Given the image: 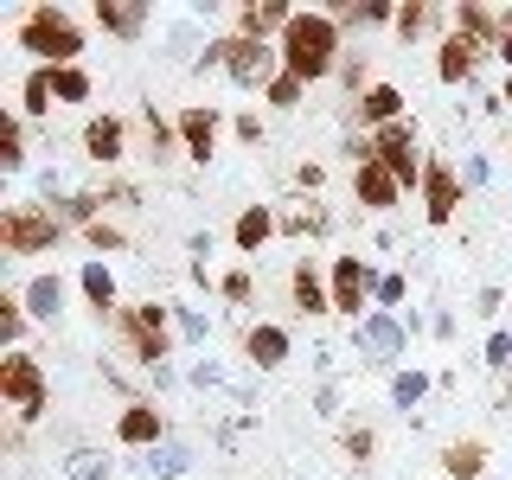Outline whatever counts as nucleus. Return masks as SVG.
Listing matches in <instances>:
<instances>
[{
    "label": "nucleus",
    "mask_w": 512,
    "mask_h": 480,
    "mask_svg": "<svg viewBox=\"0 0 512 480\" xmlns=\"http://www.w3.org/2000/svg\"><path fill=\"white\" fill-rule=\"evenodd\" d=\"M141 122H148V154H154V167H167L173 154H186V148H180V128H173V116H154V109H148Z\"/></svg>",
    "instance_id": "7c9ffc66"
},
{
    "label": "nucleus",
    "mask_w": 512,
    "mask_h": 480,
    "mask_svg": "<svg viewBox=\"0 0 512 480\" xmlns=\"http://www.w3.org/2000/svg\"><path fill=\"white\" fill-rule=\"evenodd\" d=\"M52 103H58V84H52V71H45V64H32V77L20 84V116L32 122V116H45Z\"/></svg>",
    "instance_id": "bb28decb"
},
{
    "label": "nucleus",
    "mask_w": 512,
    "mask_h": 480,
    "mask_svg": "<svg viewBox=\"0 0 512 480\" xmlns=\"http://www.w3.org/2000/svg\"><path fill=\"white\" fill-rule=\"evenodd\" d=\"M20 301H26V314H32V320H58V314H64V276H58V269L32 276V282L20 288Z\"/></svg>",
    "instance_id": "b1692460"
},
{
    "label": "nucleus",
    "mask_w": 512,
    "mask_h": 480,
    "mask_svg": "<svg viewBox=\"0 0 512 480\" xmlns=\"http://www.w3.org/2000/svg\"><path fill=\"white\" fill-rule=\"evenodd\" d=\"M327 282H333V314H346L352 327H359V320L378 308V282L384 276L365 263V256L346 250V256H333V263H327Z\"/></svg>",
    "instance_id": "423d86ee"
},
{
    "label": "nucleus",
    "mask_w": 512,
    "mask_h": 480,
    "mask_svg": "<svg viewBox=\"0 0 512 480\" xmlns=\"http://www.w3.org/2000/svg\"><path fill=\"white\" fill-rule=\"evenodd\" d=\"M487 365H493V372H512V333H506V327L487 340Z\"/></svg>",
    "instance_id": "37998d69"
},
{
    "label": "nucleus",
    "mask_w": 512,
    "mask_h": 480,
    "mask_svg": "<svg viewBox=\"0 0 512 480\" xmlns=\"http://www.w3.org/2000/svg\"><path fill=\"white\" fill-rule=\"evenodd\" d=\"M288 352H295L288 346V327H276V320H256V327L244 333V359L256 365V372H276Z\"/></svg>",
    "instance_id": "aec40b11"
},
{
    "label": "nucleus",
    "mask_w": 512,
    "mask_h": 480,
    "mask_svg": "<svg viewBox=\"0 0 512 480\" xmlns=\"http://www.w3.org/2000/svg\"><path fill=\"white\" fill-rule=\"evenodd\" d=\"M0 167H7V173L26 167V116H20V109L0 116Z\"/></svg>",
    "instance_id": "cd10ccee"
},
{
    "label": "nucleus",
    "mask_w": 512,
    "mask_h": 480,
    "mask_svg": "<svg viewBox=\"0 0 512 480\" xmlns=\"http://www.w3.org/2000/svg\"><path fill=\"white\" fill-rule=\"evenodd\" d=\"M160 58H167V64H192V71H199V58H205L199 32H192V26H173V32H167V45H160Z\"/></svg>",
    "instance_id": "72a5a7b5"
},
{
    "label": "nucleus",
    "mask_w": 512,
    "mask_h": 480,
    "mask_svg": "<svg viewBox=\"0 0 512 480\" xmlns=\"http://www.w3.org/2000/svg\"><path fill=\"white\" fill-rule=\"evenodd\" d=\"M26 301L20 295H0V346H7V352H20V340H26Z\"/></svg>",
    "instance_id": "473e14b6"
},
{
    "label": "nucleus",
    "mask_w": 512,
    "mask_h": 480,
    "mask_svg": "<svg viewBox=\"0 0 512 480\" xmlns=\"http://www.w3.org/2000/svg\"><path fill=\"white\" fill-rule=\"evenodd\" d=\"M352 352H359V359L365 365H397V359H404V352H410V333H404V320H397V314H365L359 320V327H352Z\"/></svg>",
    "instance_id": "1a4fd4ad"
},
{
    "label": "nucleus",
    "mask_w": 512,
    "mask_h": 480,
    "mask_svg": "<svg viewBox=\"0 0 512 480\" xmlns=\"http://www.w3.org/2000/svg\"><path fill=\"white\" fill-rule=\"evenodd\" d=\"M192 384H199V391H212V384H224V372H218L212 359H199V365H192Z\"/></svg>",
    "instance_id": "09e8293b"
},
{
    "label": "nucleus",
    "mask_w": 512,
    "mask_h": 480,
    "mask_svg": "<svg viewBox=\"0 0 512 480\" xmlns=\"http://www.w3.org/2000/svg\"><path fill=\"white\" fill-rule=\"evenodd\" d=\"M58 237H64V224L45 199H20L0 212V250L7 256H45V250H58Z\"/></svg>",
    "instance_id": "20e7f679"
},
{
    "label": "nucleus",
    "mask_w": 512,
    "mask_h": 480,
    "mask_svg": "<svg viewBox=\"0 0 512 480\" xmlns=\"http://www.w3.org/2000/svg\"><path fill=\"white\" fill-rule=\"evenodd\" d=\"M13 45L45 71H64V64L84 58V26H77L71 7H26L20 26H13Z\"/></svg>",
    "instance_id": "f03ea898"
},
{
    "label": "nucleus",
    "mask_w": 512,
    "mask_h": 480,
    "mask_svg": "<svg viewBox=\"0 0 512 480\" xmlns=\"http://www.w3.org/2000/svg\"><path fill=\"white\" fill-rule=\"evenodd\" d=\"M461 186H487V160H480V154L461 160Z\"/></svg>",
    "instance_id": "de8ad7c7"
},
{
    "label": "nucleus",
    "mask_w": 512,
    "mask_h": 480,
    "mask_svg": "<svg viewBox=\"0 0 512 480\" xmlns=\"http://www.w3.org/2000/svg\"><path fill=\"white\" fill-rule=\"evenodd\" d=\"M493 58L512 71V7H506V26H500V45H493Z\"/></svg>",
    "instance_id": "3c124183"
},
{
    "label": "nucleus",
    "mask_w": 512,
    "mask_h": 480,
    "mask_svg": "<svg viewBox=\"0 0 512 480\" xmlns=\"http://www.w3.org/2000/svg\"><path fill=\"white\" fill-rule=\"evenodd\" d=\"M282 231L288 237H327L333 231V212H327V205H295V212H282Z\"/></svg>",
    "instance_id": "c756f323"
},
{
    "label": "nucleus",
    "mask_w": 512,
    "mask_h": 480,
    "mask_svg": "<svg viewBox=\"0 0 512 480\" xmlns=\"http://www.w3.org/2000/svg\"><path fill=\"white\" fill-rule=\"evenodd\" d=\"M295 180H301V192H320V186H327V167H320V160H301Z\"/></svg>",
    "instance_id": "a18cd8bd"
},
{
    "label": "nucleus",
    "mask_w": 512,
    "mask_h": 480,
    "mask_svg": "<svg viewBox=\"0 0 512 480\" xmlns=\"http://www.w3.org/2000/svg\"><path fill=\"white\" fill-rule=\"evenodd\" d=\"M429 391H436V378H429V372H397V378H391V404H397V410H416Z\"/></svg>",
    "instance_id": "f704fd0d"
},
{
    "label": "nucleus",
    "mask_w": 512,
    "mask_h": 480,
    "mask_svg": "<svg viewBox=\"0 0 512 480\" xmlns=\"http://www.w3.org/2000/svg\"><path fill=\"white\" fill-rule=\"evenodd\" d=\"M84 154L96 160V167H116V160L128 154V122L109 116V109H103V116H90L84 122Z\"/></svg>",
    "instance_id": "a211bd4d"
},
{
    "label": "nucleus",
    "mask_w": 512,
    "mask_h": 480,
    "mask_svg": "<svg viewBox=\"0 0 512 480\" xmlns=\"http://www.w3.org/2000/svg\"><path fill=\"white\" fill-rule=\"evenodd\" d=\"M116 340L141 372H160L167 352H173V308L167 301H135V308H122L116 314Z\"/></svg>",
    "instance_id": "7ed1b4c3"
},
{
    "label": "nucleus",
    "mask_w": 512,
    "mask_h": 480,
    "mask_svg": "<svg viewBox=\"0 0 512 480\" xmlns=\"http://www.w3.org/2000/svg\"><path fill=\"white\" fill-rule=\"evenodd\" d=\"M276 52H282V71H288V77H301V84H320V77L340 71L346 32L333 26L327 7H295V20H288V32L276 39Z\"/></svg>",
    "instance_id": "f257e3e1"
},
{
    "label": "nucleus",
    "mask_w": 512,
    "mask_h": 480,
    "mask_svg": "<svg viewBox=\"0 0 512 480\" xmlns=\"http://www.w3.org/2000/svg\"><path fill=\"white\" fill-rule=\"evenodd\" d=\"M77 288H84V301L96 308V320L122 314V308H116V301H122V288H116V276H109V263H103V256H90V263L77 269Z\"/></svg>",
    "instance_id": "412c9836"
},
{
    "label": "nucleus",
    "mask_w": 512,
    "mask_h": 480,
    "mask_svg": "<svg viewBox=\"0 0 512 480\" xmlns=\"http://www.w3.org/2000/svg\"><path fill=\"white\" fill-rule=\"evenodd\" d=\"M231 20H237V32H244V39H282L288 20H295V7H288V0H244Z\"/></svg>",
    "instance_id": "f3484780"
},
{
    "label": "nucleus",
    "mask_w": 512,
    "mask_h": 480,
    "mask_svg": "<svg viewBox=\"0 0 512 480\" xmlns=\"http://www.w3.org/2000/svg\"><path fill=\"white\" fill-rule=\"evenodd\" d=\"M500 26H506V7H480V0H461L455 7V32H468L474 45H500Z\"/></svg>",
    "instance_id": "5701e85b"
},
{
    "label": "nucleus",
    "mask_w": 512,
    "mask_h": 480,
    "mask_svg": "<svg viewBox=\"0 0 512 480\" xmlns=\"http://www.w3.org/2000/svg\"><path fill=\"white\" fill-rule=\"evenodd\" d=\"M218 295L244 308V301H250V269H231V276H218Z\"/></svg>",
    "instance_id": "a19ab883"
},
{
    "label": "nucleus",
    "mask_w": 512,
    "mask_h": 480,
    "mask_svg": "<svg viewBox=\"0 0 512 480\" xmlns=\"http://www.w3.org/2000/svg\"><path fill=\"white\" fill-rule=\"evenodd\" d=\"M429 26H455V7H429V0H416V7H397V20H391V32L397 39H423Z\"/></svg>",
    "instance_id": "393cba45"
},
{
    "label": "nucleus",
    "mask_w": 512,
    "mask_h": 480,
    "mask_svg": "<svg viewBox=\"0 0 512 480\" xmlns=\"http://www.w3.org/2000/svg\"><path fill=\"white\" fill-rule=\"evenodd\" d=\"M64 474H71V480H109V455H96V448H71V455H64Z\"/></svg>",
    "instance_id": "e433bc0d"
},
{
    "label": "nucleus",
    "mask_w": 512,
    "mask_h": 480,
    "mask_svg": "<svg viewBox=\"0 0 512 480\" xmlns=\"http://www.w3.org/2000/svg\"><path fill=\"white\" fill-rule=\"evenodd\" d=\"M231 128H237V135L250 141V148H256V141H263V116H256V109H244V116H237Z\"/></svg>",
    "instance_id": "49530a36"
},
{
    "label": "nucleus",
    "mask_w": 512,
    "mask_h": 480,
    "mask_svg": "<svg viewBox=\"0 0 512 480\" xmlns=\"http://www.w3.org/2000/svg\"><path fill=\"white\" fill-rule=\"evenodd\" d=\"M90 20H96V26H103V32H109V39H122V45H135V39H141V32H148V26H154V7H148V0H96V7H90Z\"/></svg>",
    "instance_id": "4468645a"
},
{
    "label": "nucleus",
    "mask_w": 512,
    "mask_h": 480,
    "mask_svg": "<svg viewBox=\"0 0 512 480\" xmlns=\"http://www.w3.org/2000/svg\"><path fill=\"white\" fill-rule=\"evenodd\" d=\"M461 192H468V186H461V173L448 167L442 154H429V167H423V192H416V199H423V218L436 224V231H442V224H455Z\"/></svg>",
    "instance_id": "9d476101"
},
{
    "label": "nucleus",
    "mask_w": 512,
    "mask_h": 480,
    "mask_svg": "<svg viewBox=\"0 0 512 480\" xmlns=\"http://www.w3.org/2000/svg\"><path fill=\"white\" fill-rule=\"evenodd\" d=\"M173 320H180V340H192V346H205V333H212V327H205V314H192V308H180V314H173Z\"/></svg>",
    "instance_id": "c03bdc74"
},
{
    "label": "nucleus",
    "mask_w": 512,
    "mask_h": 480,
    "mask_svg": "<svg viewBox=\"0 0 512 480\" xmlns=\"http://www.w3.org/2000/svg\"><path fill=\"white\" fill-rule=\"evenodd\" d=\"M506 103H512V77H506V84H500V96H493L487 109H506Z\"/></svg>",
    "instance_id": "603ef678"
},
{
    "label": "nucleus",
    "mask_w": 512,
    "mask_h": 480,
    "mask_svg": "<svg viewBox=\"0 0 512 480\" xmlns=\"http://www.w3.org/2000/svg\"><path fill=\"white\" fill-rule=\"evenodd\" d=\"M52 84H58V103H90V96H96L84 64H64V71H52Z\"/></svg>",
    "instance_id": "c9c22d12"
},
{
    "label": "nucleus",
    "mask_w": 512,
    "mask_h": 480,
    "mask_svg": "<svg viewBox=\"0 0 512 480\" xmlns=\"http://www.w3.org/2000/svg\"><path fill=\"white\" fill-rule=\"evenodd\" d=\"M352 116H359L365 135H378V128H391V122H410L404 116V90H397V84H372L359 103H352Z\"/></svg>",
    "instance_id": "6ab92c4d"
},
{
    "label": "nucleus",
    "mask_w": 512,
    "mask_h": 480,
    "mask_svg": "<svg viewBox=\"0 0 512 480\" xmlns=\"http://www.w3.org/2000/svg\"><path fill=\"white\" fill-rule=\"evenodd\" d=\"M224 71H231L237 90H269V77H282L276 39H244V32H224Z\"/></svg>",
    "instance_id": "6e6552de"
},
{
    "label": "nucleus",
    "mask_w": 512,
    "mask_h": 480,
    "mask_svg": "<svg viewBox=\"0 0 512 480\" xmlns=\"http://www.w3.org/2000/svg\"><path fill=\"white\" fill-rule=\"evenodd\" d=\"M276 231H282V212H269V205H244V212H237V224H231V244L244 250V256H256Z\"/></svg>",
    "instance_id": "4be33fe9"
},
{
    "label": "nucleus",
    "mask_w": 512,
    "mask_h": 480,
    "mask_svg": "<svg viewBox=\"0 0 512 480\" xmlns=\"http://www.w3.org/2000/svg\"><path fill=\"white\" fill-rule=\"evenodd\" d=\"M84 244H90V250H122V244H128V237H122V224H109V218H96V224H90V231H84Z\"/></svg>",
    "instance_id": "ea45409f"
},
{
    "label": "nucleus",
    "mask_w": 512,
    "mask_h": 480,
    "mask_svg": "<svg viewBox=\"0 0 512 480\" xmlns=\"http://www.w3.org/2000/svg\"><path fill=\"white\" fill-rule=\"evenodd\" d=\"M404 295H410V282H404V276H397V269H391V276L378 282V314H391V308H397V301H404Z\"/></svg>",
    "instance_id": "79ce46f5"
},
{
    "label": "nucleus",
    "mask_w": 512,
    "mask_h": 480,
    "mask_svg": "<svg viewBox=\"0 0 512 480\" xmlns=\"http://www.w3.org/2000/svg\"><path fill=\"white\" fill-rule=\"evenodd\" d=\"M333 77H340V84L352 90V103H359V96L378 84V77H372V58H365L359 45H346V58H340V71H333Z\"/></svg>",
    "instance_id": "2f4dec72"
},
{
    "label": "nucleus",
    "mask_w": 512,
    "mask_h": 480,
    "mask_svg": "<svg viewBox=\"0 0 512 480\" xmlns=\"http://www.w3.org/2000/svg\"><path fill=\"white\" fill-rule=\"evenodd\" d=\"M480 58H487V45H474L468 32L448 26V32H442V45H436V77H442L448 90H455V84H468V77L480 71Z\"/></svg>",
    "instance_id": "2eb2a0df"
},
{
    "label": "nucleus",
    "mask_w": 512,
    "mask_h": 480,
    "mask_svg": "<svg viewBox=\"0 0 512 480\" xmlns=\"http://www.w3.org/2000/svg\"><path fill=\"white\" fill-rule=\"evenodd\" d=\"M0 404H13L20 423H39L52 410V384H45V365L32 352H7L0 359Z\"/></svg>",
    "instance_id": "39448f33"
},
{
    "label": "nucleus",
    "mask_w": 512,
    "mask_h": 480,
    "mask_svg": "<svg viewBox=\"0 0 512 480\" xmlns=\"http://www.w3.org/2000/svg\"><path fill=\"white\" fill-rule=\"evenodd\" d=\"M192 468V455L180 442H160V448H148V455H141V474H154V480H180Z\"/></svg>",
    "instance_id": "c85d7f7f"
},
{
    "label": "nucleus",
    "mask_w": 512,
    "mask_h": 480,
    "mask_svg": "<svg viewBox=\"0 0 512 480\" xmlns=\"http://www.w3.org/2000/svg\"><path fill=\"white\" fill-rule=\"evenodd\" d=\"M288 301H295L301 314H333V282L314 256H301V263L288 269Z\"/></svg>",
    "instance_id": "dca6fc26"
},
{
    "label": "nucleus",
    "mask_w": 512,
    "mask_h": 480,
    "mask_svg": "<svg viewBox=\"0 0 512 480\" xmlns=\"http://www.w3.org/2000/svg\"><path fill=\"white\" fill-rule=\"evenodd\" d=\"M173 128H180V148H186V160H199V167H205V160H212L218 154V109L212 103H186L180 109V116H173Z\"/></svg>",
    "instance_id": "ddd939ff"
},
{
    "label": "nucleus",
    "mask_w": 512,
    "mask_h": 480,
    "mask_svg": "<svg viewBox=\"0 0 512 480\" xmlns=\"http://www.w3.org/2000/svg\"><path fill=\"white\" fill-rule=\"evenodd\" d=\"M352 199H359V212H397L404 205V186H397L391 167H378V160H365V167H352Z\"/></svg>",
    "instance_id": "f8f14e48"
},
{
    "label": "nucleus",
    "mask_w": 512,
    "mask_h": 480,
    "mask_svg": "<svg viewBox=\"0 0 512 480\" xmlns=\"http://www.w3.org/2000/svg\"><path fill=\"white\" fill-rule=\"evenodd\" d=\"M500 301H506L500 288H480V295H474V314H487V320H493V314H500Z\"/></svg>",
    "instance_id": "8fccbe9b"
},
{
    "label": "nucleus",
    "mask_w": 512,
    "mask_h": 480,
    "mask_svg": "<svg viewBox=\"0 0 512 480\" xmlns=\"http://www.w3.org/2000/svg\"><path fill=\"white\" fill-rule=\"evenodd\" d=\"M340 448H346V461H372V448H378V436L365 423H352V429H340Z\"/></svg>",
    "instance_id": "58836bf2"
},
{
    "label": "nucleus",
    "mask_w": 512,
    "mask_h": 480,
    "mask_svg": "<svg viewBox=\"0 0 512 480\" xmlns=\"http://www.w3.org/2000/svg\"><path fill=\"white\" fill-rule=\"evenodd\" d=\"M116 442H122V448H141V455H148V448L167 442V416H160L148 397H128L122 416H116Z\"/></svg>",
    "instance_id": "9b49d317"
},
{
    "label": "nucleus",
    "mask_w": 512,
    "mask_h": 480,
    "mask_svg": "<svg viewBox=\"0 0 512 480\" xmlns=\"http://www.w3.org/2000/svg\"><path fill=\"white\" fill-rule=\"evenodd\" d=\"M301 96H308V84H301V77H269V90H263V103L269 109H301Z\"/></svg>",
    "instance_id": "4c0bfd02"
},
{
    "label": "nucleus",
    "mask_w": 512,
    "mask_h": 480,
    "mask_svg": "<svg viewBox=\"0 0 512 480\" xmlns=\"http://www.w3.org/2000/svg\"><path fill=\"white\" fill-rule=\"evenodd\" d=\"M372 160H378V167H391L404 192H423V167H429V154H423V141H416V122H391V128H378V135H372Z\"/></svg>",
    "instance_id": "0eeeda50"
},
{
    "label": "nucleus",
    "mask_w": 512,
    "mask_h": 480,
    "mask_svg": "<svg viewBox=\"0 0 512 480\" xmlns=\"http://www.w3.org/2000/svg\"><path fill=\"white\" fill-rule=\"evenodd\" d=\"M442 474L448 480H480V474H487V442H448L442 448Z\"/></svg>",
    "instance_id": "a878e982"
}]
</instances>
